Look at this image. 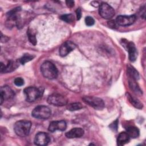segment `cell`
<instances>
[{"label": "cell", "instance_id": "obj_1", "mask_svg": "<svg viewBox=\"0 0 146 146\" xmlns=\"http://www.w3.org/2000/svg\"><path fill=\"white\" fill-rule=\"evenodd\" d=\"M40 71L44 77L53 79L58 76V70L56 66L51 62L46 61L40 66Z\"/></svg>", "mask_w": 146, "mask_h": 146}, {"label": "cell", "instance_id": "obj_2", "mask_svg": "<svg viewBox=\"0 0 146 146\" xmlns=\"http://www.w3.org/2000/svg\"><path fill=\"white\" fill-rule=\"evenodd\" d=\"M31 123L28 120H19L17 121L14 126L15 133L21 137L27 136L30 131Z\"/></svg>", "mask_w": 146, "mask_h": 146}, {"label": "cell", "instance_id": "obj_3", "mask_svg": "<svg viewBox=\"0 0 146 146\" xmlns=\"http://www.w3.org/2000/svg\"><path fill=\"white\" fill-rule=\"evenodd\" d=\"M51 110L45 106H37L31 113L33 117L39 119H47L51 116Z\"/></svg>", "mask_w": 146, "mask_h": 146}, {"label": "cell", "instance_id": "obj_4", "mask_svg": "<svg viewBox=\"0 0 146 146\" xmlns=\"http://www.w3.org/2000/svg\"><path fill=\"white\" fill-rule=\"evenodd\" d=\"M43 91L40 88L35 87H29L24 90V93L26 95V100L32 102L36 100L42 95Z\"/></svg>", "mask_w": 146, "mask_h": 146}, {"label": "cell", "instance_id": "obj_5", "mask_svg": "<svg viewBox=\"0 0 146 146\" xmlns=\"http://www.w3.org/2000/svg\"><path fill=\"white\" fill-rule=\"evenodd\" d=\"M83 101L97 110H101L104 107L103 100L98 97L92 96H85L83 98Z\"/></svg>", "mask_w": 146, "mask_h": 146}, {"label": "cell", "instance_id": "obj_6", "mask_svg": "<svg viewBox=\"0 0 146 146\" xmlns=\"http://www.w3.org/2000/svg\"><path fill=\"white\" fill-rule=\"evenodd\" d=\"M99 13L100 15L106 19H110L115 15L114 9L110 5L105 2L100 5Z\"/></svg>", "mask_w": 146, "mask_h": 146}, {"label": "cell", "instance_id": "obj_7", "mask_svg": "<svg viewBox=\"0 0 146 146\" xmlns=\"http://www.w3.org/2000/svg\"><path fill=\"white\" fill-rule=\"evenodd\" d=\"M47 102L53 106H63L67 104V99L62 95L53 94L48 97Z\"/></svg>", "mask_w": 146, "mask_h": 146}, {"label": "cell", "instance_id": "obj_8", "mask_svg": "<svg viewBox=\"0 0 146 146\" xmlns=\"http://www.w3.org/2000/svg\"><path fill=\"white\" fill-rule=\"evenodd\" d=\"M136 17L135 15H119L116 19L117 25L121 26H127L132 25L136 21Z\"/></svg>", "mask_w": 146, "mask_h": 146}, {"label": "cell", "instance_id": "obj_9", "mask_svg": "<svg viewBox=\"0 0 146 146\" xmlns=\"http://www.w3.org/2000/svg\"><path fill=\"white\" fill-rule=\"evenodd\" d=\"M0 92H1V94H0L1 104H2L3 100L12 99L15 96V93L14 91L7 86H2L1 87Z\"/></svg>", "mask_w": 146, "mask_h": 146}, {"label": "cell", "instance_id": "obj_10", "mask_svg": "<svg viewBox=\"0 0 146 146\" xmlns=\"http://www.w3.org/2000/svg\"><path fill=\"white\" fill-rule=\"evenodd\" d=\"M50 141L48 135L45 132H38L35 136L34 143L37 145L43 146L48 144Z\"/></svg>", "mask_w": 146, "mask_h": 146}, {"label": "cell", "instance_id": "obj_11", "mask_svg": "<svg viewBox=\"0 0 146 146\" xmlns=\"http://www.w3.org/2000/svg\"><path fill=\"white\" fill-rule=\"evenodd\" d=\"M123 46H126L128 52L129 60L131 62L135 61L137 56V52L135 44L132 42L128 41H123Z\"/></svg>", "mask_w": 146, "mask_h": 146}, {"label": "cell", "instance_id": "obj_12", "mask_svg": "<svg viewBox=\"0 0 146 146\" xmlns=\"http://www.w3.org/2000/svg\"><path fill=\"white\" fill-rule=\"evenodd\" d=\"M76 47V45L71 41H66L63 43L59 50V54L61 56H65L71 51L74 50Z\"/></svg>", "mask_w": 146, "mask_h": 146}, {"label": "cell", "instance_id": "obj_13", "mask_svg": "<svg viewBox=\"0 0 146 146\" xmlns=\"http://www.w3.org/2000/svg\"><path fill=\"white\" fill-rule=\"evenodd\" d=\"M67 124L65 121L59 120V121H53L50 123L48 126V131L50 132H55L56 130L63 131L66 129Z\"/></svg>", "mask_w": 146, "mask_h": 146}, {"label": "cell", "instance_id": "obj_14", "mask_svg": "<svg viewBox=\"0 0 146 146\" xmlns=\"http://www.w3.org/2000/svg\"><path fill=\"white\" fill-rule=\"evenodd\" d=\"M84 130L81 128H74L66 133V136L69 139L82 137L84 134Z\"/></svg>", "mask_w": 146, "mask_h": 146}, {"label": "cell", "instance_id": "obj_15", "mask_svg": "<svg viewBox=\"0 0 146 146\" xmlns=\"http://www.w3.org/2000/svg\"><path fill=\"white\" fill-rule=\"evenodd\" d=\"M130 137L126 132H120L117 138V144L118 145H123L129 140Z\"/></svg>", "mask_w": 146, "mask_h": 146}, {"label": "cell", "instance_id": "obj_16", "mask_svg": "<svg viewBox=\"0 0 146 146\" xmlns=\"http://www.w3.org/2000/svg\"><path fill=\"white\" fill-rule=\"evenodd\" d=\"M126 132L128 133L129 136L132 138H136L139 135V129L134 126L128 127L126 129Z\"/></svg>", "mask_w": 146, "mask_h": 146}, {"label": "cell", "instance_id": "obj_17", "mask_svg": "<svg viewBox=\"0 0 146 146\" xmlns=\"http://www.w3.org/2000/svg\"><path fill=\"white\" fill-rule=\"evenodd\" d=\"M18 66V63L16 62L10 60L9 61L7 65L5 66L4 70L3 72H11L15 70Z\"/></svg>", "mask_w": 146, "mask_h": 146}, {"label": "cell", "instance_id": "obj_18", "mask_svg": "<svg viewBox=\"0 0 146 146\" xmlns=\"http://www.w3.org/2000/svg\"><path fill=\"white\" fill-rule=\"evenodd\" d=\"M127 73L128 75L132 78L133 80H137L139 78V75L138 72L132 66L128 65L127 66Z\"/></svg>", "mask_w": 146, "mask_h": 146}, {"label": "cell", "instance_id": "obj_19", "mask_svg": "<svg viewBox=\"0 0 146 146\" xmlns=\"http://www.w3.org/2000/svg\"><path fill=\"white\" fill-rule=\"evenodd\" d=\"M127 98L129 102L136 108L139 109H141L143 108V104L138 100L136 98L133 97L129 94H127Z\"/></svg>", "mask_w": 146, "mask_h": 146}, {"label": "cell", "instance_id": "obj_20", "mask_svg": "<svg viewBox=\"0 0 146 146\" xmlns=\"http://www.w3.org/2000/svg\"><path fill=\"white\" fill-rule=\"evenodd\" d=\"M82 105L80 103H73L69 104L67 106V108L68 110L71 111H74L76 110H79L82 108Z\"/></svg>", "mask_w": 146, "mask_h": 146}, {"label": "cell", "instance_id": "obj_21", "mask_svg": "<svg viewBox=\"0 0 146 146\" xmlns=\"http://www.w3.org/2000/svg\"><path fill=\"white\" fill-rule=\"evenodd\" d=\"M34 58V56L33 55H31L29 54H25L23 56H22L19 59V62L20 63H21L22 64H24L26 62H28Z\"/></svg>", "mask_w": 146, "mask_h": 146}, {"label": "cell", "instance_id": "obj_22", "mask_svg": "<svg viewBox=\"0 0 146 146\" xmlns=\"http://www.w3.org/2000/svg\"><path fill=\"white\" fill-rule=\"evenodd\" d=\"M60 19L67 23H71L74 20V16L72 14H64L60 16Z\"/></svg>", "mask_w": 146, "mask_h": 146}, {"label": "cell", "instance_id": "obj_23", "mask_svg": "<svg viewBox=\"0 0 146 146\" xmlns=\"http://www.w3.org/2000/svg\"><path fill=\"white\" fill-rule=\"evenodd\" d=\"M129 86H130V87L131 88V89L133 90L135 92H136L137 94L141 92L140 88L139 87L137 84L135 82L129 81Z\"/></svg>", "mask_w": 146, "mask_h": 146}, {"label": "cell", "instance_id": "obj_24", "mask_svg": "<svg viewBox=\"0 0 146 146\" xmlns=\"http://www.w3.org/2000/svg\"><path fill=\"white\" fill-rule=\"evenodd\" d=\"M27 35H28V38H29L30 42L33 45H35L36 44V39L35 37V35L34 34H33V33H31V31H30L29 30H28Z\"/></svg>", "mask_w": 146, "mask_h": 146}, {"label": "cell", "instance_id": "obj_25", "mask_svg": "<svg viewBox=\"0 0 146 146\" xmlns=\"http://www.w3.org/2000/svg\"><path fill=\"white\" fill-rule=\"evenodd\" d=\"M85 23L87 26H91L94 24L95 20L94 19V18L92 17L88 16V17H86V18H85Z\"/></svg>", "mask_w": 146, "mask_h": 146}, {"label": "cell", "instance_id": "obj_26", "mask_svg": "<svg viewBox=\"0 0 146 146\" xmlns=\"http://www.w3.org/2000/svg\"><path fill=\"white\" fill-rule=\"evenodd\" d=\"M14 84L17 86H22L24 84V80L20 77L17 78L14 80Z\"/></svg>", "mask_w": 146, "mask_h": 146}, {"label": "cell", "instance_id": "obj_27", "mask_svg": "<svg viewBox=\"0 0 146 146\" xmlns=\"http://www.w3.org/2000/svg\"><path fill=\"white\" fill-rule=\"evenodd\" d=\"M76 14L77 19L79 20L81 18V16H82V11H81V9L80 8H78V9H76Z\"/></svg>", "mask_w": 146, "mask_h": 146}, {"label": "cell", "instance_id": "obj_28", "mask_svg": "<svg viewBox=\"0 0 146 146\" xmlns=\"http://www.w3.org/2000/svg\"><path fill=\"white\" fill-rule=\"evenodd\" d=\"M108 26H109L110 27H111V28H115V27H116V25H117L116 21L115 22L114 21H111L108 22Z\"/></svg>", "mask_w": 146, "mask_h": 146}, {"label": "cell", "instance_id": "obj_29", "mask_svg": "<svg viewBox=\"0 0 146 146\" xmlns=\"http://www.w3.org/2000/svg\"><path fill=\"white\" fill-rule=\"evenodd\" d=\"M110 127H111V128H112L113 130H115V129H117V120H116L113 123H112L110 125Z\"/></svg>", "mask_w": 146, "mask_h": 146}, {"label": "cell", "instance_id": "obj_30", "mask_svg": "<svg viewBox=\"0 0 146 146\" xmlns=\"http://www.w3.org/2000/svg\"><path fill=\"white\" fill-rule=\"evenodd\" d=\"M66 3L67 6L69 7H72L74 6V1H66Z\"/></svg>", "mask_w": 146, "mask_h": 146}]
</instances>
